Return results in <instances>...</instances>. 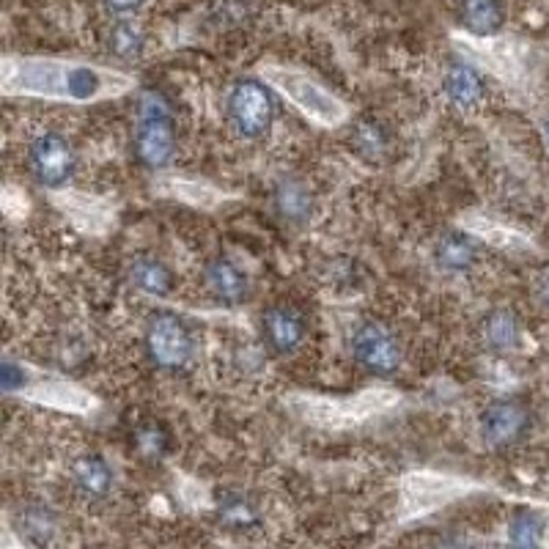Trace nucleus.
<instances>
[{
  "instance_id": "1",
  "label": "nucleus",
  "mask_w": 549,
  "mask_h": 549,
  "mask_svg": "<svg viewBox=\"0 0 549 549\" xmlns=\"http://www.w3.org/2000/svg\"><path fill=\"white\" fill-rule=\"evenodd\" d=\"M113 83H124L121 77L105 75L99 69L77 64H55V61H20L6 69V86L28 94H47V97L94 99L108 91Z\"/></svg>"
},
{
  "instance_id": "2",
  "label": "nucleus",
  "mask_w": 549,
  "mask_h": 549,
  "mask_svg": "<svg viewBox=\"0 0 549 549\" xmlns=\"http://www.w3.org/2000/svg\"><path fill=\"white\" fill-rule=\"evenodd\" d=\"M176 151V124L171 105L160 91H143L138 99V132H135V157L140 165L160 171L173 160Z\"/></svg>"
},
{
  "instance_id": "3",
  "label": "nucleus",
  "mask_w": 549,
  "mask_h": 549,
  "mask_svg": "<svg viewBox=\"0 0 549 549\" xmlns=\"http://www.w3.org/2000/svg\"><path fill=\"white\" fill-rule=\"evenodd\" d=\"M226 113L239 138L259 140L272 130L275 102L264 83L259 80H239L226 97Z\"/></svg>"
},
{
  "instance_id": "4",
  "label": "nucleus",
  "mask_w": 549,
  "mask_h": 549,
  "mask_svg": "<svg viewBox=\"0 0 549 549\" xmlns=\"http://www.w3.org/2000/svg\"><path fill=\"white\" fill-rule=\"evenodd\" d=\"M146 355L157 368L165 371H176V368L187 366V360L193 357L195 341L193 327L184 322L176 313L160 311L146 322Z\"/></svg>"
},
{
  "instance_id": "5",
  "label": "nucleus",
  "mask_w": 549,
  "mask_h": 549,
  "mask_svg": "<svg viewBox=\"0 0 549 549\" xmlns=\"http://www.w3.org/2000/svg\"><path fill=\"white\" fill-rule=\"evenodd\" d=\"M352 357L377 377H393L404 363L399 338L393 335L390 327L374 322V319L357 324L355 335H352Z\"/></svg>"
},
{
  "instance_id": "6",
  "label": "nucleus",
  "mask_w": 549,
  "mask_h": 549,
  "mask_svg": "<svg viewBox=\"0 0 549 549\" xmlns=\"http://www.w3.org/2000/svg\"><path fill=\"white\" fill-rule=\"evenodd\" d=\"M28 162H31L33 176L44 184V187H64L72 176H75V149L72 143L61 135V132L47 130L31 140L28 149Z\"/></svg>"
},
{
  "instance_id": "7",
  "label": "nucleus",
  "mask_w": 549,
  "mask_h": 549,
  "mask_svg": "<svg viewBox=\"0 0 549 549\" xmlns=\"http://www.w3.org/2000/svg\"><path fill=\"white\" fill-rule=\"evenodd\" d=\"M530 429V412L525 404L508 399L489 404L481 415V434L492 448H508Z\"/></svg>"
},
{
  "instance_id": "8",
  "label": "nucleus",
  "mask_w": 549,
  "mask_h": 549,
  "mask_svg": "<svg viewBox=\"0 0 549 549\" xmlns=\"http://www.w3.org/2000/svg\"><path fill=\"white\" fill-rule=\"evenodd\" d=\"M261 333L275 355H291L305 338V319L291 305H270L261 316Z\"/></svg>"
},
{
  "instance_id": "9",
  "label": "nucleus",
  "mask_w": 549,
  "mask_h": 549,
  "mask_svg": "<svg viewBox=\"0 0 549 549\" xmlns=\"http://www.w3.org/2000/svg\"><path fill=\"white\" fill-rule=\"evenodd\" d=\"M113 470L99 453H83L72 464V484L83 500H105L113 492Z\"/></svg>"
},
{
  "instance_id": "10",
  "label": "nucleus",
  "mask_w": 549,
  "mask_h": 549,
  "mask_svg": "<svg viewBox=\"0 0 549 549\" xmlns=\"http://www.w3.org/2000/svg\"><path fill=\"white\" fill-rule=\"evenodd\" d=\"M272 80H275V83H283V91H286L294 102H300L305 110L319 113V116H324V119L330 121H335L341 116V105H338L333 97H327L324 88L316 86L308 77L294 75V72H272Z\"/></svg>"
},
{
  "instance_id": "11",
  "label": "nucleus",
  "mask_w": 549,
  "mask_h": 549,
  "mask_svg": "<svg viewBox=\"0 0 549 549\" xmlns=\"http://www.w3.org/2000/svg\"><path fill=\"white\" fill-rule=\"evenodd\" d=\"M206 286L215 294V300L226 305H239L248 300V275L239 270L234 261L212 259L206 264Z\"/></svg>"
},
{
  "instance_id": "12",
  "label": "nucleus",
  "mask_w": 549,
  "mask_h": 549,
  "mask_svg": "<svg viewBox=\"0 0 549 549\" xmlns=\"http://www.w3.org/2000/svg\"><path fill=\"white\" fill-rule=\"evenodd\" d=\"M442 88H445V97L456 108H475L481 99H484V80L475 72L473 66L467 64H451L448 72L442 77Z\"/></svg>"
},
{
  "instance_id": "13",
  "label": "nucleus",
  "mask_w": 549,
  "mask_h": 549,
  "mask_svg": "<svg viewBox=\"0 0 549 549\" xmlns=\"http://www.w3.org/2000/svg\"><path fill=\"white\" fill-rule=\"evenodd\" d=\"M130 280L151 297H168L173 291V272L165 261L154 256H138L130 264Z\"/></svg>"
},
{
  "instance_id": "14",
  "label": "nucleus",
  "mask_w": 549,
  "mask_h": 549,
  "mask_svg": "<svg viewBox=\"0 0 549 549\" xmlns=\"http://www.w3.org/2000/svg\"><path fill=\"white\" fill-rule=\"evenodd\" d=\"M275 209H278V215L286 220V223H294V226H300L305 223L308 217H311V190L305 187L297 179H283V182L275 187Z\"/></svg>"
},
{
  "instance_id": "15",
  "label": "nucleus",
  "mask_w": 549,
  "mask_h": 549,
  "mask_svg": "<svg viewBox=\"0 0 549 549\" xmlns=\"http://www.w3.org/2000/svg\"><path fill=\"white\" fill-rule=\"evenodd\" d=\"M217 519L228 530H256L261 525V511L248 495L226 492L217 503Z\"/></svg>"
},
{
  "instance_id": "16",
  "label": "nucleus",
  "mask_w": 549,
  "mask_h": 549,
  "mask_svg": "<svg viewBox=\"0 0 549 549\" xmlns=\"http://www.w3.org/2000/svg\"><path fill=\"white\" fill-rule=\"evenodd\" d=\"M434 259L442 270L448 272H464L473 267L475 248L470 239L459 234V231H445L437 245H434Z\"/></svg>"
},
{
  "instance_id": "17",
  "label": "nucleus",
  "mask_w": 549,
  "mask_h": 549,
  "mask_svg": "<svg viewBox=\"0 0 549 549\" xmlns=\"http://www.w3.org/2000/svg\"><path fill=\"white\" fill-rule=\"evenodd\" d=\"M390 132L377 119H360L352 130V146L363 160H385L390 151Z\"/></svg>"
},
{
  "instance_id": "18",
  "label": "nucleus",
  "mask_w": 549,
  "mask_h": 549,
  "mask_svg": "<svg viewBox=\"0 0 549 549\" xmlns=\"http://www.w3.org/2000/svg\"><path fill=\"white\" fill-rule=\"evenodd\" d=\"M462 17L467 31L475 36H492L503 28L500 0H462Z\"/></svg>"
},
{
  "instance_id": "19",
  "label": "nucleus",
  "mask_w": 549,
  "mask_h": 549,
  "mask_svg": "<svg viewBox=\"0 0 549 549\" xmlns=\"http://www.w3.org/2000/svg\"><path fill=\"white\" fill-rule=\"evenodd\" d=\"M17 519H20V530L25 533V539L33 541V544L53 541L55 530H58V517L47 503H28L17 514Z\"/></svg>"
},
{
  "instance_id": "20",
  "label": "nucleus",
  "mask_w": 549,
  "mask_h": 549,
  "mask_svg": "<svg viewBox=\"0 0 549 549\" xmlns=\"http://www.w3.org/2000/svg\"><path fill=\"white\" fill-rule=\"evenodd\" d=\"M484 338L486 344L492 346L495 352H508V349H514L519 341L517 316L511 311H506V308L492 311L484 322Z\"/></svg>"
},
{
  "instance_id": "21",
  "label": "nucleus",
  "mask_w": 549,
  "mask_h": 549,
  "mask_svg": "<svg viewBox=\"0 0 549 549\" xmlns=\"http://www.w3.org/2000/svg\"><path fill=\"white\" fill-rule=\"evenodd\" d=\"M143 44H146V36H143L140 25H135V22L121 20L110 28L108 47L119 61H135V58H140Z\"/></svg>"
},
{
  "instance_id": "22",
  "label": "nucleus",
  "mask_w": 549,
  "mask_h": 549,
  "mask_svg": "<svg viewBox=\"0 0 549 549\" xmlns=\"http://www.w3.org/2000/svg\"><path fill=\"white\" fill-rule=\"evenodd\" d=\"M135 451L143 462L157 464L168 453V434L160 423H146L135 431Z\"/></svg>"
},
{
  "instance_id": "23",
  "label": "nucleus",
  "mask_w": 549,
  "mask_h": 549,
  "mask_svg": "<svg viewBox=\"0 0 549 549\" xmlns=\"http://www.w3.org/2000/svg\"><path fill=\"white\" fill-rule=\"evenodd\" d=\"M511 541L519 547H536L541 541V522L533 514H519L511 522Z\"/></svg>"
},
{
  "instance_id": "24",
  "label": "nucleus",
  "mask_w": 549,
  "mask_h": 549,
  "mask_svg": "<svg viewBox=\"0 0 549 549\" xmlns=\"http://www.w3.org/2000/svg\"><path fill=\"white\" fill-rule=\"evenodd\" d=\"M110 11H116V14H132V11H138L146 0H102Z\"/></svg>"
},
{
  "instance_id": "25",
  "label": "nucleus",
  "mask_w": 549,
  "mask_h": 549,
  "mask_svg": "<svg viewBox=\"0 0 549 549\" xmlns=\"http://www.w3.org/2000/svg\"><path fill=\"white\" fill-rule=\"evenodd\" d=\"M541 297H544V302L549 305V275L544 280H541Z\"/></svg>"
}]
</instances>
